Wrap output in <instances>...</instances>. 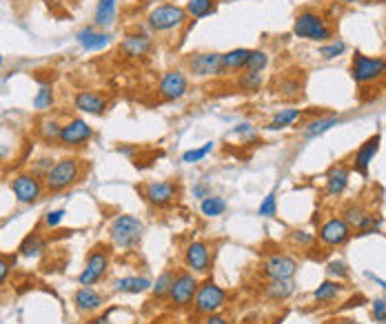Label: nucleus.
Wrapping results in <instances>:
<instances>
[{"instance_id":"nucleus-30","label":"nucleus","mask_w":386,"mask_h":324,"mask_svg":"<svg viewBox=\"0 0 386 324\" xmlns=\"http://www.w3.org/2000/svg\"><path fill=\"white\" fill-rule=\"evenodd\" d=\"M251 49H244V47H238V49H231L227 54H222V69L224 73L229 71H242L244 65H247Z\"/></svg>"},{"instance_id":"nucleus-22","label":"nucleus","mask_w":386,"mask_h":324,"mask_svg":"<svg viewBox=\"0 0 386 324\" xmlns=\"http://www.w3.org/2000/svg\"><path fill=\"white\" fill-rule=\"evenodd\" d=\"M348 178H351V167L348 165H335L326 174V194L328 196H342L348 187Z\"/></svg>"},{"instance_id":"nucleus-13","label":"nucleus","mask_w":386,"mask_h":324,"mask_svg":"<svg viewBox=\"0 0 386 324\" xmlns=\"http://www.w3.org/2000/svg\"><path fill=\"white\" fill-rule=\"evenodd\" d=\"M143 196L147 198L149 205H154L158 209L171 207L178 198H180V187L171 180H152L143 187Z\"/></svg>"},{"instance_id":"nucleus-26","label":"nucleus","mask_w":386,"mask_h":324,"mask_svg":"<svg viewBox=\"0 0 386 324\" xmlns=\"http://www.w3.org/2000/svg\"><path fill=\"white\" fill-rule=\"evenodd\" d=\"M152 280L145 278V275H129V278H120L114 282V291L116 293H129V295H136V293H145L152 289Z\"/></svg>"},{"instance_id":"nucleus-18","label":"nucleus","mask_w":386,"mask_h":324,"mask_svg":"<svg viewBox=\"0 0 386 324\" xmlns=\"http://www.w3.org/2000/svg\"><path fill=\"white\" fill-rule=\"evenodd\" d=\"M380 142H382L380 133H373V136H371L369 140H364V145L355 151V156H353V169L357 171V174H362V176L369 174L371 160L375 158V154H378Z\"/></svg>"},{"instance_id":"nucleus-2","label":"nucleus","mask_w":386,"mask_h":324,"mask_svg":"<svg viewBox=\"0 0 386 324\" xmlns=\"http://www.w3.org/2000/svg\"><path fill=\"white\" fill-rule=\"evenodd\" d=\"M189 21V14L186 9L176 5V3H162L154 7L147 16V27L154 34H169L184 27V23Z\"/></svg>"},{"instance_id":"nucleus-34","label":"nucleus","mask_w":386,"mask_h":324,"mask_svg":"<svg viewBox=\"0 0 386 324\" xmlns=\"http://www.w3.org/2000/svg\"><path fill=\"white\" fill-rule=\"evenodd\" d=\"M340 291H342V284L337 282V280H324V282L315 289L313 298H315L317 302L326 304V302H333L337 295H340Z\"/></svg>"},{"instance_id":"nucleus-29","label":"nucleus","mask_w":386,"mask_h":324,"mask_svg":"<svg viewBox=\"0 0 386 324\" xmlns=\"http://www.w3.org/2000/svg\"><path fill=\"white\" fill-rule=\"evenodd\" d=\"M118 0H98L96 7V16H93V23L96 27H111L116 23V9H118Z\"/></svg>"},{"instance_id":"nucleus-42","label":"nucleus","mask_w":386,"mask_h":324,"mask_svg":"<svg viewBox=\"0 0 386 324\" xmlns=\"http://www.w3.org/2000/svg\"><path fill=\"white\" fill-rule=\"evenodd\" d=\"M258 216H262V218H273V216H278V196H276V192H271V194L260 202Z\"/></svg>"},{"instance_id":"nucleus-3","label":"nucleus","mask_w":386,"mask_h":324,"mask_svg":"<svg viewBox=\"0 0 386 324\" xmlns=\"http://www.w3.org/2000/svg\"><path fill=\"white\" fill-rule=\"evenodd\" d=\"M145 235V222L136 216L122 213L109 227V238L118 249H136Z\"/></svg>"},{"instance_id":"nucleus-5","label":"nucleus","mask_w":386,"mask_h":324,"mask_svg":"<svg viewBox=\"0 0 386 324\" xmlns=\"http://www.w3.org/2000/svg\"><path fill=\"white\" fill-rule=\"evenodd\" d=\"M227 298L229 293L224 291L218 282L213 280H204L197 287V293L193 298V311L197 316H211V313H220L227 307Z\"/></svg>"},{"instance_id":"nucleus-8","label":"nucleus","mask_w":386,"mask_h":324,"mask_svg":"<svg viewBox=\"0 0 386 324\" xmlns=\"http://www.w3.org/2000/svg\"><path fill=\"white\" fill-rule=\"evenodd\" d=\"M109 262H111V246L107 244L93 246L87 255V264H84L82 273L78 275L80 287H93V284H98L109 271Z\"/></svg>"},{"instance_id":"nucleus-21","label":"nucleus","mask_w":386,"mask_h":324,"mask_svg":"<svg viewBox=\"0 0 386 324\" xmlns=\"http://www.w3.org/2000/svg\"><path fill=\"white\" fill-rule=\"evenodd\" d=\"M73 107L82 113H89V116H100L107 109V100L98 91H78L73 98Z\"/></svg>"},{"instance_id":"nucleus-32","label":"nucleus","mask_w":386,"mask_h":324,"mask_svg":"<svg viewBox=\"0 0 386 324\" xmlns=\"http://www.w3.org/2000/svg\"><path fill=\"white\" fill-rule=\"evenodd\" d=\"M18 251H21L23 258H38V255L45 251V238L40 233H29L23 240Z\"/></svg>"},{"instance_id":"nucleus-24","label":"nucleus","mask_w":386,"mask_h":324,"mask_svg":"<svg viewBox=\"0 0 386 324\" xmlns=\"http://www.w3.org/2000/svg\"><path fill=\"white\" fill-rule=\"evenodd\" d=\"M262 293H265L267 300L285 302L295 293V282L293 280H269L265 284V289H262Z\"/></svg>"},{"instance_id":"nucleus-49","label":"nucleus","mask_w":386,"mask_h":324,"mask_svg":"<svg viewBox=\"0 0 386 324\" xmlns=\"http://www.w3.org/2000/svg\"><path fill=\"white\" fill-rule=\"evenodd\" d=\"M9 273H12V264L7 262V258H3V255H0V284L7 282Z\"/></svg>"},{"instance_id":"nucleus-47","label":"nucleus","mask_w":386,"mask_h":324,"mask_svg":"<svg viewBox=\"0 0 386 324\" xmlns=\"http://www.w3.org/2000/svg\"><path fill=\"white\" fill-rule=\"evenodd\" d=\"M326 271H328V275H331V278H335V275H337V278H346V275H348L346 266L342 262H331Z\"/></svg>"},{"instance_id":"nucleus-51","label":"nucleus","mask_w":386,"mask_h":324,"mask_svg":"<svg viewBox=\"0 0 386 324\" xmlns=\"http://www.w3.org/2000/svg\"><path fill=\"white\" fill-rule=\"evenodd\" d=\"M89 324H114V322H111L109 316H98V318H93Z\"/></svg>"},{"instance_id":"nucleus-1","label":"nucleus","mask_w":386,"mask_h":324,"mask_svg":"<svg viewBox=\"0 0 386 324\" xmlns=\"http://www.w3.org/2000/svg\"><path fill=\"white\" fill-rule=\"evenodd\" d=\"M82 174H84V162L80 158H60L58 162H53V167L49 171H47L45 189L51 194L64 192V189L80 183Z\"/></svg>"},{"instance_id":"nucleus-16","label":"nucleus","mask_w":386,"mask_h":324,"mask_svg":"<svg viewBox=\"0 0 386 324\" xmlns=\"http://www.w3.org/2000/svg\"><path fill=\"white\" fill-rule=\"evenodd\" d=\"M154 49V38L152 34H145V32H134V34H127L122 38L120 43V51L125 54V58L129 60H140L149 56V51Z\"/></svg>"},{"instance_id":"nucleus-23","label":"nucleus","mask_w":386,"mask_h":324,"mask_svg":"<svg viewBox=\"0 0 386 324\" xmlns=\"http://www.w3.org/2000/svg\"><path fill=\"white\" fill-rule=\"evenodd\" d=\"M302 89H304V82L300 76H291V73H282L280 78L276 80V87H273V91L278 93L280 98H300L302 96Z\"/></svg>"},{"instance_id":"nucleus-33","label":"nucleus","mask_w":386,"mask_h":324,"mask_svg":"<svg viewBox=\"0 0 386 324\" xmlns=\"http://www.w3.org/2000/svg\"><path fill=\"white\" fill-rule=\"evenodd\" d=\"M200 211L206 218H220L227 211V200L220 196H206L200 202Z\"/></svg>"},{"instance_id":"nucleus-50","label":"nucleus","mask_w":386,"mask_h":324,"mask_svg":"<svg viewBox=\"0 0 386 324\" xmlns=\"http://www.w3.org/2000/svg\"><path fill=\"white\" fill-rule=\"evenodd\" d=\"M193 196H195V198H202V200H204L206 196H211V192H209V189H206L204 185H195V187H193Z\"/></svg>"},{"instance_id":"nucleus-20","label":"nucleus","mask_w":386,"mask_h":324,"mask_svg":"<svg viewBox=\"0 0 386 324\" xmlns=\"http://www.w3.org/2000/svg\"><path fill=\"white\" fill-rule=\"evenodd\" d=\"M76 40H78V45L82 47L84 51H102V49H107V47L111 45V34H105V32L93 30V27H87V30H80L76 34Z\"/></svg>"},{"instance_id":"nucleus-37","label":"nucleus","mask_w":386,"mask_h":324,"mask_svg":"<svg viewBox=\"0 0 386 324\" xmlns=\"http://www.w3.org/2000/svg\"><path fill=\"white\" fill-rule=\"evenodd\" d=\"M267 67H269V54L265 49H251L249 51V58H247V65H244V69L262 73Z\"/></svg>"},{"instance_id":"nucleus-35","label":"nucleus","mask_w":386,"mask_h":324,"mask_svg":"<svg viewBox=\"0 0 386 324\" xmlns=\"http://www.w3.org/2000/svg\"><path fill=\"white\" fill-rule=\"evenodd\" d=\"M173 278H176V271H165V273H160V278L152 284V293H154L156 300H167L169 291H171Z\"/></svg>"},{"instance_id":"nucleus-27","label":"nucleus","mask_w":386,"mask_h":324,"mask_svg":"<svg viewBox=\"0 0 386 324\" xmlns=\"http://www.w3.org/2000/svg\"><path fill=\"white\" fill-rule=\"evenodd\" d=\"M220 0H186V14L193 21H202V18H209L218 12Z\"/></svg>"},{"instance_id":"nucleus-12","label":"nucleus","mask_w":386,"mask_h":324,"mask_svg":"<svg viewBox=\"0 0 386 324\" xmlns=\"http://www.w3.org/2000/svg\"><path fill=\"white\" fill-rule=\"evenodd\" d=\"M260 273L267 280H293L298 273V260L287 253H271L262 262Z\"/></svg>"},{"instance_id":"nucleus-46","label":"nucleus","mask_w":386,"mask_h":324,"mask_svg":"<svg viewBox=\"0 0 386 324\" xmlns=\"http://www.w3.org/2000/svg\"><path fill=\"white\" fill-rule=\"evenodd\" d=\"M373 318L378 322H386V300H375L373 302Z\"/></svg>"},{"instance_id":"nucleus-28","label":"nucleus","mask_w":386,"mask_h":324,"mask_svg":"<svg viewBox=\"0 0 386 324\" xmlns=\"http://www.w3.org/2000/svg\"><path fill=\"white\" fill-rule=\"evenodd\" d=\"M262 84H265V78H262V73L258 71L242 69V73L235 78V89L240 93H258L262 89Z\"/></svg>"},{"instance_id":"nucleus-9","label":"nucleus","mask_w":386,"mask_h":324,"mask_svg":"<svg viewBox=\"0 0 386 324\" xmlns=\"http://www.w3.org/2000/svg\"><path fill=\"white\" fill-rule=\"evenodd\" d=\"M186 73L193 78H213L224 76L222 69V54L218 51H197L186 58Z\"/></svg>"},{"instance_id":"nucleus-38","label":"nucleus","mask_w":386,"mask_h":324,"mask_svg":"<svg viewBox=\"0 0 386 324\" xmlns=\"http://www.w3.org/2000/svg\"><path fill=\"white\" fill-rule=\"evenodd\" d=\"M213 147H215V142L211 140V142H204L202 147H193L189 151H184L182 162H184V165H195V162H200V160H204L206 156H209L213 151Z\"/></svg>"},{"instance_id":"nucleus-52","label":"nucleus","mask_w":386,"mask_h":324,"mask_svg":"<svg viewBox=\"0 0 386 324\" xmlns=\"http://www.w3.org/2000/svg\"><path fill=\"white\" fill-rule=\"evenodd\" d=\"M369 278H373V280H375V282H378V284H380V287H382V289L386 291V282H384V280H380V278H375V275H371V273H369Z\"/></svg>"},{"instance_id":"nucleus-48","label":"nucleus","mask_w":386,"mask_h":324,"mask_svg":"<svg viewBox=\"0 0 386 324\" xmlns=\"http://www.w3.org/2000/svg\"><path fill=\"white\" fill-rule=\"evenodd\" d=\"M202 324H231V320L222 313H211V316H204Z\"/></svg>"},{"instance_id":"nucleus-17","label":"nucleus","mask_w":386,"mask_h":324,"mask_svg":"<svg viewBox=\"0 0 386 324\" xmlns=\"http://www.w3.org/2000/svg\"><path fill=\"white\" fill-rule=\"evenodd\" d=\"M317 238L326 246H340L351 238V227L344 222V218H331L319 227Z\"/></svg>"},{"instance_id":"nucleus-7","label":"nucleus","mask_w":386,"mask_h":324,"mask_svg":"<svg viewBox=\"0 0 386 324\" xmlns=\"http://www.w3.org/2000/svg\"><path fill=\"white\" fill-rule=\"evenodd\" d=\"M351 76L357 84H375L386 78V58L378 56H364L360 51L353 54Z\"/></svg>"},{"instance_id":"nucleus-19","label":"nucleus","mask_w":386,"mask_h":324,"mask_svg":"<svg viewBox=\"0 0 386 324\" xmlns=\"http://www.w3.org/2000/svg\"><path fill=\"white\" fill-rule=\"evenodd\" d=\"M73 304L80 313H96L105 307V295L93 287H80L73 295Z\"/></svg>"},{"instance_id":"nucleus-44","label":"nucleus","mask_w":386,"mask_h":324,"mask_svg":"<svg viewBox=\"0 0 386 324\" xmlns=\"http://www.w3.org/2000/svg\"><path fill=\"white\" fill-rule=\"evenodd\" d=\"M62 218H64V211H62V209H56V211H49V213L45 216V227H49V229L58 227V224L62 222Z\"/></svg>"},{"instance_id":"nucleus-53","label":"nucleus","mask_w":386,"mask_h":324,"mask_svg":"<svg viewBox=\"0 0 386 324\" xmlns=\"http://www.w3.org/2000/svg\"><path fill=\"white\" fill-rule=\"evenodd\" d=\"M344 5H355V3H364V0H340Z\"/></svg>"},{"instance_id":"nucleus-6","label":"nucleus","mask_w":386,"mask_h":324,"mask_svg":"<svg viewBox=\"0 0 386 324\" xmlns=\"http://www.w3.org/2000/svg\"><path fill=\"white\" fill-rule=\"evenodd\" d=\"M197 287H200V280H197V275L191 273L189 269L176 273L171 291H169V295H167V304L176 311H182L186 307H191L195 293H197Z\"/></svg>"},{"instance_id":"nucleus-15","label":"nucleus","mask_w":386,"mask_h":324,"mask_svg":"<svg viewBox=\"0 0 386 324\" xmlns=\"http://www.w3.org/2000/svg\"><path fill=\"white\" fill-rule=\"evenodd\" d=\"M93 136V129L87 125V120L82 118H71L69 122H64L62 125V131H60V147L64 149H76V147H82L87 145Z\"/></svg>"},{"instance_id":"nucleus-25","label":"nucleus","mask_w":386,"mask_h":324,"mask_svg":"<svg viewBox=\"0 0 386 324\" xmlns=\"http://www.w3.org/2000/svg\"><path fill=\"white\" fill-rule=\"evenodd\" d=\"M337 122H340V116H337V113H328V116L313 118L302 127V136L304 138H319V136H324L326 131H331Z\"/></svg>"},{"instance_id":"nucleus-56","label":"nucleus","mask_w":386,"mask_h":324,"mask_svg":"<svg viewBox=\"0 0 386 324\" xmlns=\"http://www.w3.org/2000/svg\"><path fill=\"white\" fill-rule=\"evenodd\" d=\"M229 3H238V0H229Z\"/></svg>"},{"instance_id":"nucleus-54","label":"nucleus","mask_w":386,"mask_h":324,"mask_svg":"<svg viewBox=\"0 0 386 324\" xmlns=\"http://www.w3.org/2000/svg\"><path fill=\"white\" fill-rule=\"evenodd\" d=\"M0 67H3V56H0Z\"/></svg>"},{"instance_id":"nucleus-43","label":"nucleus","mask_w":386,"mask_h":324,"mask_svg":"<svg viewBox=\"0 0 386 324\" xmlns=\"http://www.w3.org/2000/svg\"><path fill=\"white\" fill-rule=\"evenodd\" d=\"M231 136H240L242 140H253L256 138V129H253L251 122H240L231 129Z\"/></svg>"},{"instance_id":"nucleus-14","label":"nucleus","mask_w":386,"mask_h":324,"mask_svg":"<svg viewBox=\"0 0 386 324\" xmlns=\"http://www.w3.org/2000/svg\"><path fill=\"white\" fill-rule=\"evenodd\" d=\"M12 192L16 196L18 202L23 205H34L38 202L45 194V185L38 180V176L34 174H21L12 180Z\"/></svg>"},{"instance_id":"nucleus-41","label":"nucleus","mask_w":386,"mask_h":324,"mask_svg":"<svg viewBox=\"0 0 386 324\" xmlns=\"http://www.w3.org/2000/svg\"><path fill=\"white\" fill-rule=\"evenodd\" d=\"M366 216H369V213H366L362 207H357V205L355 207H348L346 211H344V222L351 227V229H360Z\"/></svg>"},{"instance_id":"nucleus-11","label":"nucleus","mask_w":386,"mask_h":324,"mask_svg":"<svg viewBox=\"0 0 386 324\" xmlns=\"http://www.w3.org/2000/svg\"><path fill=\"white\" fill-rule=\"evenodd\" d=\"M213 264V249L204 240H191L184 246V266L195 275H206Z\"/></svg>"},{"instance_id":"nucleus-39","label":"nucleus","mask_w":386,"mask_h":324,"mask_svg":"<svg viewBox=\"0 0 386 324\" xmlns=\"http://www.w3.org/2000/svg\"><path fill=\"white\" fill-rule=\"evenodd\" d=\"M51 104H53V87L51 84H40L34 96V107L38 111H45V109H49Z\"/></svg>"},{"instance_id":"nucleus-31","label":"nucleus","mask_w":386,"mask_h":324,"mask_svg":"<svg viewBox=\"0 0 386 324\" xmlns=\"http://www.w3.org/2000/svg\"><path fill=\"white\" fill-rule=\"evenodd\" d=\"M302 118V109H282L278 111L276 116L271 118V122L267 125L269 131H280V129H287L291 125H295V122Z\"/></svg>"},{"instance_id":"nucleus-4","label":"nucleus","mask_w":386,"mask_h":324,"mask_svg":"<svg viewBox=\"0 0 386 324\" xmlns=\"http://www.w3.org/2000/svg\"><path fill=\"white\" fill-rule=\"evenodd\" d=\"M293 34L298 38L311 40V43H326V40H331V38H333L331 25L324 21L322 14L313 12V9H304V12H300L295 16Z\"/></svg>"},{"instance_id":"nucleus-40","label":"nucleus","mask_w":386,"mask_h":324,"mask_svg":"<svg viewBox=\"0 0 386 324\" xmlns=\"http://www.w3.org/2000/svg\"><path fill=\"white\" fill-rule=\"evenodd\" d=\"M344 51H346L344 40H331L324 47H319V56H322L324 60H333V58H337V56H342Z\"/></svg>"},{"instance_id":"nucleus-10","label":"nucleus","mask_w":386,"mask_h":324,"mask_svg":"<svg viewBox=\"0 0 386 324\" xmlns=\"http://www.w3.org/2000/svg\"><path fill=\"white\" fill-rule=\"evenodd\" d=\"M189 91V76L182 69H169L158 80V96L167 102L182 100Z\"/></svg>"},{"instance_id":"nucleus-36","label":"nucleus","mask_w":386,"mask_h":324,"mask_svg":"<svg viewBox=\"0 0 386 324\" xmlns=\"http://www.w3.org/2000/svg\"><path fill=\"white\" fill-rule=\"evenodd\" d=\"M60 131H62V125L56 118H45L38 122V133L45 142H58Z\"/></svg>"},{"instance_id":"nucleus-45","label":"nucleus","mask_w":386,"mask_h":324,"mask_svg":"<svg viewBox=\"0 0 386 324\" xmlns=\"http://www.w3.org/2000/svg\"><path fill=\"white\" fill-rule=\"evenodd\" d=\"M291 240H293L295 244H302V246H306V244H311V242H313L315 238H313V233L300 231V229H298V231H293V233H291Z\"/></svg>"},{"instance_id":"nucleus-55","label":"nucleus","mask_w":386,"mask_h":324,"mask_svg":"<svg viewBox=\"0 0 386 324\" xmlns=\"http://www.w3.org/2000/svg\"><path fill=\"white\" fill-rule=\"evenodd\" d=\"M346 324H360V322H346Z\"/></svg>"}]
</instances>
